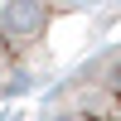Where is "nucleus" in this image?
<instances>
[{
    "label": "nucleus",
    "instance_id": "nucleus-3",
    "mask_svg": "<svg viewBox=\"0 0 121 121\" xmlns=\"http://www.w3.org/2000/svg\"><path fill=\"white\" fill-rule=\"evenodd\" d=\"M68 5H97V0H68Z\"/></svg>",
    "mask_w": 121,
    "mask_h": 121
},
{
    "label": "nucleus",
    "instance_id": "nucleus-2",
    "mask_svg": "<svg viewBox=\"0 0 121 121\" xmlns=\"http://www.w3.org/2000/svg\"><path fill=\"white\" fill-rule=\"evenodd\" d=\"M53 0H0V97L29 78V58L44 44Z\"/></svg>",
    "mask_w": 121,
    "mask_h": 121
},
{
    "label": "nucleus",
    "instance_id": "nucleus-1",
    "mask_svg": "<svg viewBox=\"0 0 121 121\" xmlns=\"http://www.w3.org/2000/svg\"><path fill=\"white\" fill-rule=\"evenodd\" d=\"M44 121H121V48L87 63L48 102Z\"/></svg>",
    "mask_w": 121,
    "mask_h": 121
}]
</instances>
